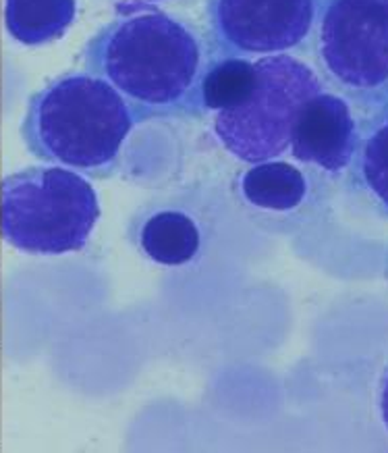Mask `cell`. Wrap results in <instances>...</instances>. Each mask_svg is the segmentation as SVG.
Returning <instances> with one entry per match:
<instances>
[{"label": "cell", "mask_w": 388, "mask_h": 453, "mask_svg": "<svg viewBox=\"0 0 388 453\" xmlns=\"http://www.w3.org/2000/svg\"><path fill=\"white\" fill-rule=\"evenodd\" d=\"M217 55V46L189 21L152 4H127L87 42L83 63L109 81L143 123L204 115L202 77Z\"/></svg>", "instance_id": "cell-1"}, {"label": "cell", "mask_w": 388, "mask_h": 453, "mask_svg": "<svg viewBox=\"0 0 388 453\" xmlns=\"http://www.w3.org/2000/svg\"><path fill=\"white\" fill-rule=\"evenodd\" d=\"M137 119L121 94L103 77L58 75L35 92L21 134L34 157L81 175L110 177Z\"/></svg>", "instance_id": "cell-2"}, {"label": "cell", "mask_w": 388, "mask_h": 453, "mask_svg": "<svg viewBox=\"0 0 388 453\" xmlns=\"http://www.w3.org/2000/svg\"><path fill=\"white\" fill-rule=\"evenodd\" d=\"M98 219L94 186L67 166H29L9 175L0 188V234L19 252H80Z\"/></svg>", "instance_id": "cell-3"}, {"label": "cell", "mask_w": 388, "mask_h": 453, "mask_svg": "<svg viewBox=\"0 0 388 453\" xmlns=\"http://www.w3.org/2000/svg\"><path fill=\"white\" fill-rule=\"evenodd\" d=\"M254 63L252 96L239 109L217 112L212 125L220 146L247 165L283 157L301 104L324 89L318 73L297 57L270 55Z\"/></svg>", "instance_id": "cell-4"}, {"label": "cell", "mask_w": 388, "mask_h": 453, "mask_svg": "<svg viewBox=\"0 0 388 453\" xmlns=\"http://www.w3.org/2000/svg\"><path fill=\"white\" fill-rule=\"evenodd\" d=\"M316 57L334 88L369 109L388 83V0H322Z\"/></svg>", "instance_id": "cell-5"}, {"label": "cell", "mask_w": 388, "mask_h": 453, "mask_svg": "<svg viewBox=\"0 0 388 453\" xmlns=\"http://www.w3.org/2000/svg\"><path fill=\"white\" fill-rule=\"evenodd\" d=\"M322 0H206L212 44L220 55H289L312 38Z\"/></svg>", "instance_id": "cell-6"}, {"label": "cell", "mask_w": 388, "mask_h": 453, "mask_svg": "<svg viewBox=\"0 0 388 453\" xmlns=\"http://www.w3.org/2000/svg\"><path fill=\"white\" fill-rule=\"evenodd\" d=\"M360 146V121L347 96L320 89L297 112L289 150L297 163L326 175L351 169Z\"/></svg>", "instance_id": "cell-7"}, {"label": "cell", "mask_w": 388, "mask_h": 453, "mask_svg": "<svg viewBox=\"0 0 388 453\" xmlns=\"http://www.w3.org/2000/svg\"><path fill=\"white\" fill-rule=\"evenodd\" d=\"M239 194L264 212L297 211L309 196V181L300 166L272 158L254 163L239 177Z\"/></svg>", "instance_id": "cell-8"}, {"label": "cell", "mask_w": 388, "mask_h": 453, "mask_svg": "<svg viewBox=\"0 0 388 453\" xmlns=\"http://www.w3.org/2000/svg\"><path fill=\"white\" fill-rule=\"evenodd\" d=\"M137 246L154 265L185 266L198 258L202 234L189 214L160 211L141 223Z\"/></svg>", "instance_id": "cell-9"}, {"label": "cell", "mask_w": 388, "mask_h": 453, "mask_svg": "<svg viewBox=\"0 0 388 453\" xmlns=\"http://www.w3.org/2000/svg\"><path fill=\"white\" fill-rule=\"evenodd\" d=\"M351 179L376 211L388 219V111H369L360 123V146L351 163Z\"/></svg>", "instance_id": "cell-10"}, {"label": "cell", "mask_w": 388, "mask_h": 453, "mask_svg": "<svg viewBox=\"0 0 388 453\" xmlns=\"http://www.w3.org/2000/svg\"><path fill=\"white\" fill-rule=\"evenodd\" d=\"M77 19V0H4V27L23 46L61 40Z\"/></svg>", "instance_id": "cell-11"}, {"label": "cell", "mask_w": 388, "mask_h": 453, "mask_svg": "<svg viewBox=\"0 0 388 453\" xmlns=\"http://www.w3.org/2000/svg\"><path fill=\"white\" fill-rule=\"evenodd\" d=\"M258 71L252 58L218 55L208 65L200 86L202 112L239 109L254 94Z\"/></svg>", "instance_id": "cell-12"}, {"label": "cell", "mask_w": 388, "mask_h": 453, "mask_svg": "<svg viewBox=\"0 0 388 453\" xmlns=\"http://www.w3.org/2000/svg\"><path fill=\"white\" fill-rule=\"evenodd\" d=\"M378 414L388 433V365L384 366L378 380Z\"/></svg>", "instance_id": "cell-13"}, {"label": "cell", "mask_w": 388, "mask_h": 453, "mask_svg": "<svg viewBox=\"0 0 388 453\" xmlns=\"http://www.w3.org/2000/svg\"><path fill=\"white\" fill-rule=\"evenodd\" d=\"M376 109H386L388 111V83L384 86V89L380 92V96L374 100V104L369 106V111H376Z\"/></svg>", "instance_id": "cell-14"}, {"label": "cell", "mask_w": 388, "mask_h": 453, "mask_svg": "<svg viewBox=\"0 0 388 453\" xmlns=\"http://www.w3.org/2000/svg\"><path fill=\"white\" fill-rule=\"evenodd\" d=\"M158 3H164V0H131L127 4H158Z\"/></svg>", "instance_id": "cell-15"}, {"label": "cell", "mask_w": 388, "mask_h": 453, "mask_svg": "<svg viewBox=\"0 0 388 453\" xmlns=\"http://www.w3.org/2000/svg\"><path fill=\"white\" fill-rule=\"evenodd\" d=\"M386 279H388V258H386Z\"/></svg>", "instance_id": "cell-16"}]
</instances>
